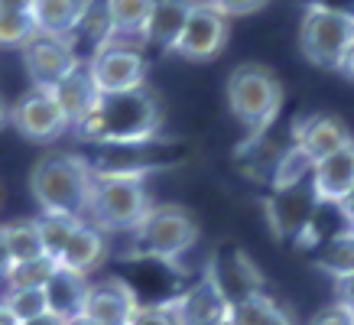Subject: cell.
Segmentation results:
<instances>
[{
	"instance_id": "15",
	"label": "cell",
	"mask_w": 354,
	"mask_h": 325,
	"mask_svg": "<svg viewBox=\"0 0 354 325\" xmlns=\"http://www.w3.org/2000/svg\"><path fill=\"white\" fill-rule=\"evenodd\" d=\"M312 189H315V198L322 205H338L344 195L354 189V143L335 150L332 156L315 162L312 169Z\"/></svg>"
},
{
	"instance_id": "18",
	"label": "cell",
	"mask_w": 354,
	"mask_h": 325,
	"mask_svg": "<svg viewBox=\"0 0 354 325\" xmlns=\"http://www.w3.org/2000/svg\"><path fill=\"white\" fill-rule=\"evenodd\" d=\"M296 143L319 162L325 156H332L335 150H342L348 143H354L351 130L344 127V120L332 118V114H315L296 130Z\"/></svg>"
},
{
	"instance_id": "12",
	"label": "cell",
	"mask_w": 354,
	"mask_h": 325,
	"mask_svg": "<svg viewBox=\"0 0 354 325\" xmlns=\"http://www.w3.org/2000/svg\"><path fill=\"white\" fill-rule=\"evenodd\" d=\"M137 292L130 290L124 280H97L91 283L85 299V319L95 325H127L130 315L137 313Z\"/></svg>"
},
{
	"instance_id": "11",
	"label": "cell",
	"mask_w": 354,
	"mask_h": 325,
	"mask_svg": "<svg viewBox=\"0 0 354 325\" xmlns=\"http://www.w3.org/2000/svg\"><path fill=\"white\" fill-rule=\"evenodd\" d=\"M225 43H227V17H221L215 7L198 0L172 53L183 55V59H192V62H208V59H215L225 49Z\"/></svg>"
},
{
	"instance_id": "37",
	"label": "cell",
	"mask_w": 354,
	"mask_h": 325,
	"mask_svg": "<svg viewBox=\"0 0 354 325\" xmlns=\"http://www.w3.org/2000/svg\"><path fill=\"white\" fill-rule=\"evenodd\" d=\"M338 72H344V75L351 78L354 82V43L348 46V53H344V59H342V68H338Z\"/></svg>"
},
{
	"instance_id": "16",
	"label": "cell",
	"mask_w": 354,
	"mask_h": 325,
	"mask_svg": "<svg viewBox=\"0 0 354 325\" xmlns=\"http://www.w3.org/2000/svg\"><path fill=\"white\" fill-rule=\"evenodd\" d=\"M53 95L59 101V108L65 111V118H68L72 127H78L97 108V101H101V91H97L95 78H91L88 62H78L59 85H53Z\"/></svg>"
},
{
	"instance_id": "20",
	"label": "cell",
	"mask_w": 354,
	"mask_h": 325,
	"mask_svg": "<svg viewBox=\"0 0 354 325\" xmlns=\"http://www.w3.org/2000/svg\"><path fill=\"white\" fill-rule=\"evenodd\" d=\"M104 250H108V244H104V231L95 228L91 221H82V225L75 228L72 241L65 244L62 257L55 260V263L65 267V270H75V273H85L88 277V270H95L97 263L104 260Z\"/></svg>"
},
{
	"instance_id": "26",
	"label": "cell",
	"mask_w": 354,
	"mask_h": 325,
	"mask_svg": "<svg viewBox=\"0 0 354 325\" xmlns=\"http://www.w3.org/2000/svg\"><path fill=\"white\" fill-rule=\"evenodd\" d=\"M319 267L328 270L332 277L354 273V231L351 228H344V231L332 234V241L325 244L322 257H319Z\"/></svg>"
},
{
	"instance_id": "35",
	"label": "cell",
	"mask_w": 354,
	"mask_h": 325,
	"mask_svg": "<svg viewBox=\"0 0 354 325\" xmlns=\"http://www.w3.org/2000/svg\"><path fill=\"white\" fill-rule=\"evenodd\" d=\"M338 212H342V218H344V225L354 231V189L348 195H344L342 202H338Z\"/></svg>"
},
{
	"instance_id": "32",
	"label": "cell",
	"mask_w": 354,
	"mask_h": 325,
	"mask_svg": "<svg viewBox=\"0 0 354 325\" xmlns=\"http://www.w3.org/2000/svg\"><path fill=\"white\" fill-rule=\"evenodd\" d=\"M335 306H342L344 313L354 315V273L335 277Z\"/></svg>"
},
{
	"instance_id": "38",
	"label": "cell",
	"mask_w": 354,
	"mask_h": 325,
	"mask_svg": "<svg viewBox=\"0 0 354 325\" xmlns=\"http://www.w3.org/2000/svg\"><path fill=\"white\" fill-rule=\"evenodd\" d=\"M23 325H65V322L53 313H43V315H36V319H30V322H23Z\"/></svg>"
},
{
	"instance_id": "28",
	"label": "cell",
	"mask_w": 354,
	"mask_h": 325,
	"mask_svg": "<svg viewBox=\"0 0 354 325\" xmlns=\"http://www.w3.org/2000/svg\"><path fill=\"white\" fill-rule=\"evenodd\" d=\"M279 306L270 299L267 292H260V296H250L244 303H234L227 309V325H267L273 319Z\"/></svg>"
},
{
	"instance_id": "19",
	"label": "cell",
	"mask_w": 354,
	"mask_h": 325,
	"mask_svg": "<svg viewBox=\"0 0 354 325\" xmlns=\"http://www.w3.org/2000/svg\"><path fill=\"white\" fill-rule=\"evenodd\" d=\"M88 7H91V0H32L30 17L36 23V32L68 39L88 13Z\"/></svg>"
},
{
	"instance_id": "6",
	"label": "cell",
	"mask_w": 354,
	"mask_h": 325,
	"mask_svg": "<svg viewBox=\"0 0 354 325\" xmlns=\"http://www.w3.org/2000/svg\"><path fill=\"white\" fill-rule=\"evenodd\" d=\"M133 238H137V250L143 257L179 260L195 248L198 221L192 218V212L179 205H156L143 218V225L133 231Z\"/></svg>"
},
{
	"instance_id": "10",
	"label": "cell",
	"mask_w": 354,
	"mask_h": 325,
	"mask_svg": "<svg viewBox=\"0 0 354 325\" xmlns=\"http://www.w3.org/2000/svg\"><path fill=\"white\" fill-rule=\"evenodd\" d=\"M20 59H23L26 75L32 78L36 88L59 85L78 62H85V59L75 53V46L68 43L65 36H46V32H36L30 43L23 46Z\"/></svg>"
},
{
	"instance_id": "40",
	"label": "cell",
	"mask_w": 354,
	"mask_h": 325,
	"mask_svg": "<svg viewBox=\"0 0 354 325\" xmlns=\"http://www.w3.org/2000/svg\"><path fill=\"white\" fill-rule=\"evenodd\" d=\"M0 325H20L10 313H7V306H3V303H0Z\"/></svg>"
},
{
	"instance_id": "14",
	"label": "cell",
	"mask_w": 354,
	"mask_h": 325,
	"mask_svg": "<svg viewBox=\"0 0 354 325\" xmlns=\"http://www.w3.org/2000/svg\"><path fill=\"white\" fill-rule=\"evenodd\" d=\"M195 3L198 0H153L150 20H147V26L140 32V43L153 46L160 53H172L185 30V23H189V17H192Z\"/></svg>"
},
{
	"instance_id": "24",
	"label": "cell",
	"mask_w": 354,
	"mask_h": 325,
	"mask_svg": "<svg viewBox=\"0 0 354 325\" xmlns=\"http://www.w3.org/2000/svg\"><path fill=\"white\" fill-rule=\"evenodd\" d=\"M36 225H39V234H43V248H46V257L59 260L62 257L65 244L72 241L75 234V228L82 225V218H68V215H39L36 218Z\"/></svg>"
},
{
	"instance_id": "31",
	"label": "cell",
	"mask_w": 354,
	"mask_h": 325,
	"mask_svg": "<svg viewBox=\"0 0 354 325\" xmlns=\"http://www.w3.org/2000/svg\"><path fill=\"white\" fill-rule=\"evenodd\" d=\"M208 7H215L221 17H247V13H257L260 7H267L270 0H205Z\"/></svg>"
},
{
	"instance_id": "17",
	"label": "cell",
	"mask_w": 354,
	"mask_h": 325,
	"mask_svg": "<svg viewBox=\"0 0 354 325\" xmlns=\"http://www.w3.org/2000/svg\"><path fill=\"white\" fill-rule=\"evenodd\" d=\"M88 290H91V280H88L85 273L55 267V273L49 277V283H46V303H49V313L59 315L62 322L82 319Z\"/></svg>"
},
{
	"instance_id": "8",
	"label": "cell",
	"mask_w": 354,
	"mask_h": 325,
	"mask_svg": "<svg viewBox=\"0 0 354 325\" xmlns=\"http://www.w3.org/2000/svg\"><path fill=\"white\" fill-rule=\"evenodd\" d=\"M10 124L32 143L59 140L65 130L72 127L68 118H65V111L55 101L53 88H36V85L10 108Z\"/></svg>"
},
{
	"instance_id": "42",
	"label": "cell",
	"mask_w": 354,
	"mask_h": 325,
	"mask_svg": "<svg viewBox=\"0 0 354 325\" xmlns=\"http://www.w3.org/2000/svg\"><path fill=\"white\" fill-rule=\"evenodd\" d=\"M65 325H95V322H88L85 315H82V319H72V322H65Z\"/></svg>"
},
{
	"instance_id": "21",
	"label": "cell",
	"mask_w": 354,
	"mask_h": 325,
	"mask_svg": "<svg viewBox=\"0 0 354 325\" xmlns=\"http://www.w3.org/2000/svg\"><path fill=\"white\" fill-rule=\"evenodd\" d=\"M3 238H7V248H10L13 263H26V260L46 257L43 234H39L36 218H17V221H10V225H3Z\"/></svg>"
},
{
	"instance_id": "2",
	"label": "cell",
	"mask_w": 354,
	"mask_h": 325,
	"mask_svg": "<svg viewBox=\"0 0 354 325\" xmlns=\"http://www.w3.org/2000/svg\"><path fill=\"white\" fill-rule=\"evenodd\" d=\"M95 189V166L75 153H46L30 173V192L46 215L88 218Z\"/></svg>"
},
{
	"instance_id": "9",
	"label": "cell",
	"mask_w": 354,
	"mask_h": 325,
	"mask_svg": "<svg viewBox=\"0 0 354 325\" xmlns=\"http://www.w3.org/2000/svg\"><path fill=\"white\" fill-rule=\"evenodd\" d=\"M205 277L218 286V292L225 296L227 306L244 303L250 296H260V292H263L260 290V286H263L260 270L254 267V260L247 257L241 248H234V244H221V248L212 254L208 267H205Z\"/></svg>"
},
{
	"instance_id": "22",
	"label": "cell",
	"mask_w": 354,
	"mask_h": 325,
	"mask_svg": "<svg viewBox=\"0 0 354 325\" xmlns=\"http://www.w3.org/2000/svg\"><path fill=\"white\" fill-rule=\"evenodd\" d=\"M312 169H315V160L302 150L299 143H292L290 150L279 153V160H277V169H273V192H286V189L312 183Z\"/></svg>"
},
{
	"instance_id": "3",
	"label": "cell",
	"mask_w": 354,
	"mask_h": 325,
	"mask_svg": "<svg viewBox=\"0 0 354 325\" xmlns=\"http://www.w3.org/2000/svg\"><path fill=\"white\" fill-rule=\"evenodd\" d=\"M150 192L140 176L95 173V189L88 202V218L101 231H137L150 215Z\"/></svg>"
},
{
	"instance_id": "36",
	"label": "cell",
	"mask_w": 354,
	"mask_h": 325,
	"mask_svg": "<svg viewBox=\"0 0 354 325\" xmlns=\"http://www.w3.org/2000/svg\"><path fill=\"white\" fill-rule=\"evenodd\" d=\"M32 0H0V13H30Z\"/></svg>"
},
{
	"instance_id": "23",
	"label": "cell",
	"mask_w": 354,
	"mask_h": 325,
	"mask_svg": "<svg viewBox=\"0 0 354 325\" xmlns=\"http://www.w3.org/2000/svg\"><path fill=\"white\" fill-rule=\"evenodd\" d=\"M150 7L153 0H104V10H108V20L114 26V39H124V36H137L143 32L147 20H150Z\"/></svg>"
},
{
	"instance_id": "5",
	"label": "cell",
	"mask_w": 354,
	"mask_h": 325,
	"mask_svg": "<svg viewBox=\"0 0 354 325\" xmlns=\"http://www.w3.org/2000/svg\"><path fill=\"white\" fill-rule=\"evenodd\" d=\"M354 43V13L312 0L302 7L299 49L319 68H342L348 46Z\"/></svg>"
},
{
	"instance_id": "34",
	"label": "cell",
	"mask_w": 354,
	"mask_h": 325,
	"mask_svg": "<svg viewBox=\"0 0 354 325\" xmlns=\"http://www.w3.org/2000/svg\"><path fill=\"white\" fill-rule=\"evenodd\" d=\"M10 267H13V257H10V248H7V238H3V225H0V280H7Z\"/></svg>"
},
{
	"instance_id": "13",
	"label": "cell",
	"mask_w": 354,
	"mask_h": 325,
	"mask_svg": "<svg viewBox=\"0 0 354 325\" xmlns=\"http://www.w3.org/2000/svg\"><path fill=\"white\" fill-rule=\"evenodd\" d=\"M172 313L179 325H227V309L225 296L218 292V286L202 273V280L179 292L172 299Z\"/></svg>"
},
{
	"instance_id": "1",
	"label": "cell",
	"mask_w": 354,
	"mask_h": 325,
	"mask_svg": "<svg viewBox=\"0 0 354 325\" xmlns=\"http://www.w3.org/2000/svg\"><path fill=\"white\" fill-rule=\"evenodd\" d=\"M162 108L147 88L127 95H101L97 108L75 127V133L97 147H143L156 140Z\"/></svg>"
},
{
	"instance_id": "7",
	"label": "cell",
	"mask_w": 354,
	"mask_h": 325,
	"mask_svg": "<svg viewBox=\"0 0 354 325\" xmlns=\"http://www.w3.org/2000/svg\"><path fill=\"white\" fill-rule=\"evenodd\" d=\"M91 78L101 95H127V91H140L147 82V59L140 49L124 43H108L104 49H97L88 59Z\"/></svg>"
},
{
	"instance_id": "4",
	"label": "cell",
	"mask_w": 354,
	"mask_h": 325,
	"mask_svg": "<svg viewBox=\"0 0 354 325\" xmlns=\"http://www.w3.org/2000/svg\"><path fill=\"white\" fill-rule=\"evenodd\" d=\"M227 108L250 133H260L277 120L283 108V85L267 65H237L227 75Z\"/></svg>"
},
{
	"instance_id": "39",
	"label": "cell",
	"mask_w": 354,
	"mask_h": 325,
	"mask_svg": "<svg viewBox=\"0 0 354 325\" xmlns=\"http://www.w3.org/2000/svg\"><path fill=\"white\" fill-rule=\"evenodd\" d=\"M267 325H296V319H292L286 309H277V313H273V319H270Z\"/></svg>"
},
{
	"instance_id": "33",
	"label": "cell",
	"mask_w": 354,
	"mask_h": 325,
	"mask_svg": "<svg viewBox=\"0 0 354 325\" xmlns=\"http://www.w3.org/2000/svg\"><path fill=\"white\" fill-rule=\"evenodd\" d=\"M309 325H354V315L344 313L342 306H325V309H319V313L309 319Z\"/></svg>"
},
{
	"instance_id": "27",
	"label": "cell",
	"mask_w": 354,
	"mask_h": 325,
	"mask_svg": "<svg viewBox=\"0 0 354 325\" xmlns=\"http://www.w3.org/2000/svg\"><path fill=\"white\" fill-rule=\"evenodd\" d=\"M53 257H39V260H26V263H13L10 273H7V290H26V286H46L49 277L55 273Z\"/></svg>"
},
{
	"instance_id": "25",
	"label": "cell",
	"mask_w": 354,
	"mask_h": 325,
	"mask_svg": "<svg viewBox=\"0 0 354 325\" xmlns=\"http://www.w3.org/2000/svg\"><path fill=\"white\" fill-rule=\"evenodd\" d=\"M0 303L7 306V313L17 319V322H30L36 315L49 313V303H46V286H26V290H7L0 296Z\"/></svg>"
},
{
	"instance_id": "41",
	"label": "cell",
	"mask_w": 354,
	"mask_h": 325,
	"mask_svg": "<svg viewBox=\"0 0 354 325\" xmlns=\"http://www.w3.org/2000/svg\"><path fill=\"white\" fill-rule=\"evenodd\" d=\"M7 120H10V108H7V104H3V98H0V127H3Z\"/></svg>"
},
{
	"instance_id": "30",
	"label": "cell",
	"mask_w": 354,
	"mask_h": 325,
	"mask_svg": "<svg viewBox=\"0 0 354 325\" xmlns=\"http://www.w3.org/2000/svg\"><path fill=\"white\" fill-rule=\"evenodd\" d=\"M127 325H179V322H176V313H172L169 303H150V306L140 303Z\"/></svg>"
},
{
	"instance_id": "29",
	"label": "cell",
	"mask_w": 354,
	"mask_h": 325,
	"mask_svg": "<svg viewBox=\"0 0 354 325\" xmlns=\"http://www.w3.org/2000/svg\"><path fill=\"white\" fill-rule=\"evenodd\" d=\"M36 36L30 13H0V49H23Z\"/></svg>"
}]
</instances>
